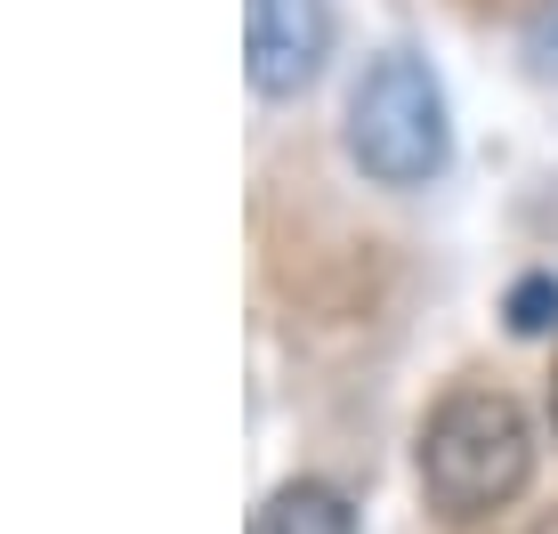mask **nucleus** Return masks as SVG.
Wrapping results in <instances>:
<instances>
[{
    "instance_id": "nucleus-1",
    "label": "nucleus",
    "mask_w": 558,
    "mask_h": 534,
    "mask_svg": "<svg viewBox=\"0 0 558 534\" xmlns=\"http://www.w3.org/2000/svg\"><path fill=\"white\" fill-rule=\"evenodd\" d=\"M534 478V429L502 389H453L421 429V494L446 519H486Z\"/></svg>"
},
{
    "instance_id": "nucleus-2",
    "label": "nucleus",
    "mask_w": 558,
    "mask_h": 534,
    "mask_svg": "<svg viewBox=\"0 0 558 534\" xmlns=\"http://www.w3.org/2000/svg\"><path fill=\"white\" fill-rule=\"evenodd\" d=\"M446 89L413 49H389L364 65L349 98V155L373 170L380 186H421L446 170Z\"/></svg>"
},
{
    "instance_id": "nucleus-3",
    "label": "nucleus",
    "mask_w": 558,
    "mask_h": 534,
    "mask_svg": "<svg viewBox=\"0 0 558 534\" xmlns=\"http://www.w3.org/2000/svg\"><path fill=\"white\" fill-rule=\"evenodd\" d=\"M324 57H332V0H252V16H243L252 89L292 98L324 73Z\"/></svg>"
},
{
    "instance_id": "nucleus-4",
    "label": "nucleus",
    "mask_w": 558,
    "mask_h": 534,
    "mask_svg": "<svg viewBox=\"0 0 558 534\" xmlns=\"http://www.w3.org/2000/svg\"><path fill=\"white\" fill-rule=\"evenodd\" d=\"M252 534H356V510L340 502L332 486L300 478V486H276V494H267V502H259Z\"/></svg>"
},
{
    "instance_id": "nucleus-5",
    "label": "nucleus",
    "mask_w": 558,
    "mask_h": 534,
    "mask_svg": "<svg viewBox=\"0 0 558 534\" xmlns=\"http://www.w3.org/2000/svg\"><path fill=\"white\" fill-rule=\"evenodd\" d=\"M510 324H518V332H550V324H558V283L550 276H526L510 292Z\"/></svg>"
},
{
    "instance_id": "nucleus-6",
    "label": "nucleus",
    "mask_w": 558,
    "mask_h": 534,
    "mask_svg": "<svg viewBox=\"0 0 558 534\" xmlns=\"http://www.w3.org/2000/svg\"><path fill=\"white\" fill-rule=\"evenodd\" d=\"M526 57H534V73H543V82H558V0L526 25Z\"/></svg>"
},
{
    "instance_id": "nucleus-7",
    "label": "nucleus",
    "mask_w": 558,
    "mask_h": 534,
    "mask_svg": "<svg viewBox=\"0 0 558 534\" xmlns=\"http://www.w3.org/2000/svg\"><path fill=\"white\" fill-rule=\"evenodd\" d=\"M550 422H558V380H550Z\"/></svg>"
}]
</instances>
